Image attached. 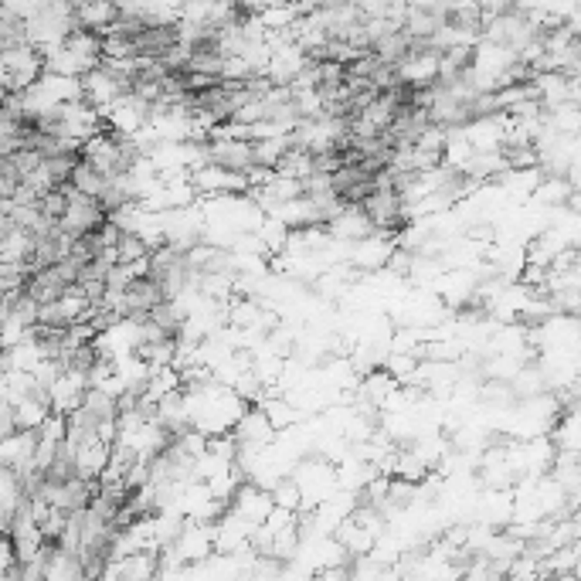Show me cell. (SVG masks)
Returning <instances> with one entry per match:
<instances>
[{
	"label": "cell",
	"mask_w": 581,
	"mask_h": 581,
	"mask_svg": "<svg viewBox=\"0 0 581 581\" xmlns=\"http://www.w3.org/2000/svg\"><path fill=\"white\" fill-rule=\"evenodd\" d=\"M65 191H68V208H65L62 221H58V228H62L68 238H82L88 232H99V228H106L109 225V211L106 204L99 201V197H92V194H82L75 191L72 184H65Z\"/></svg>",
	"instance_id": "obj_1"
},
{
	"label": "cell",
	"mask_w": 581,
	"mask_h": 581,
	"mask_svg": "<svg viewBox=\"0 0 581 581\" xmlns=\"http://www.w3.org/2000/svg\"><path fill=\"white\" fill-rule=\"evenodd\" d=\"M48 72L44 62V48L34 42L18 44V48H4V92H21L34 86Z\"/></svg>",
	"instance_id": "obj_2"
},
{
	"label": "cell",
	"mask_w": 581,
	"mask_h": 581,
	"mask_svg": "<svg viewBox=\"0 0 581 581\" xmlns=\"http://www.w3.org/2000/svg\"><path fill=\"white\" fill-rule=\"evenodd\" d=\"M129 92H133L129 79L112 62H103L99 68H92L88 75H82V99L92 103L99 112H109L116 103H123Z\"/></svg>",
	"instance_id": "obj_3"
},
{
	"label": "cell",
	"mask_w": 581,
	"mask_h": 581,
	"mask_svg": "<svg viewBox=\"0 0 581 581\" xmlns=\"http://www.w3.org/2000/svg\"><path fill=\"white\" fill-rule=\"evenodd\" d=\"M330 180H333V191L340 194L347 204H364L367 197L381 187V171L367 167L364 160H350L340 171L330 173Z\"/></svg>",
	"instance_id": "obj_4"
},
{
	"label": "cell",
	"mask_w": 581,
	"mask_h": 581,
	"mask_svg": "<svg viewBox=\"0 0 581 581\" xmlns=\"http://www.w3.org/2000/svg\"><path fill=\"white\" fill-rule=\"evenodd\" d=\"M208 164H218L225 171L245 173L256 171V140H241V136H211L208 143Z\"/></svg>",
	"instance_id": "obj_5"
},
{
	"label": "cell",
	"mask_w": 581,
	"mask_h": 581,
	"mask_svg": "<svg viewBox=\"0 0 581 581\" xmlns=\"http://www.w3.org/2000/svg\"><path fill=\"white\" fill-rule=\"evenodd\" d=\"M326 235L340 238V241H364V238L378 235V225L371 221V215L364 211V204H347L340 215H333L326 225Z\"/></svg>",
	"instance_id": "obj_6"
},
{
	"label": "cell",
	"mask_w": 581,
	"mask_h": 581,
	"mask_svg": "<svg viewBox=\"0 0 581 581\" xmlns=\"http://www.w3.org/2000/svg\"><path fill=\"white\" fill-rule=\"evenodd\" d=\"M72 289V282L62 276V269L58 265H48L42 272H31V279H27V296L34 302H55L62 300L65 293Z\"/></svg>",
	"instance_id": "obj_7"
},
{
	"label": "cell",
	"mask_w": 581,
	"mask_h": 581,
	"mask_svg": "<svg viewBox=\"0 0 581 581\" xmlns=\"http://www.w3.org/2000/svg\"><path fill=\"white\" fill-rule=\"evenodd\" d=\"M75 191L82 194H92V197H99L103 194V187L109 184V173H103L92 160H82L79 167H75V173H72V180H68Z\"/></svg>",
	"instance_id": "obj_8"
},
{
	"label": "cell",
	"mask_w": 581,
	"mask_h": 581,
	"mask_svg": "<svg viewBox=\"0 0 581 581\" xmlns=\"http://www.w3.org/2000/svg\"><path fill=\"white\" fill-rule=\"evenodd\" d=\"M571 194H575V184L568 180V177H544V184H538V191H534V197H538L540 204H564V201H571Z\"/></svg>",
	"instance_id": "obj_9"
},
{
	"label": "cell",
	"mask_w": 581,
	"mask_h": 581,
	"mask_svg": "<svg viewBox=\"0 0 581 581\" xmlns=\"http://www.w3.org/2000/svg\"><path fill=\"white\" fill-rule=\"evenodd\" d=\"M272 500H276V507H286V510H296L302 500V490L300 483H279L276 490H272Z\"/></svg>",
	"instance_id": "obj_10"
},
{
	"label": "cell",
	"mask_w": 581,
	"mask_h": 581,
	"mask_svg": "<svg viewBox=\"0 0 581 581\" xmlns=\"http://www.w3.org/2000/svg\"><path fill=\"white\" fill-rule=\"evenodd\" d=\"M265 411H269V418H272V425H276V429L289 425V422L296 418V411L289 409V405H282V401H269V405H265Z\"/></svg>",
	"instance_id": "obj_11"
}]
</instances>
